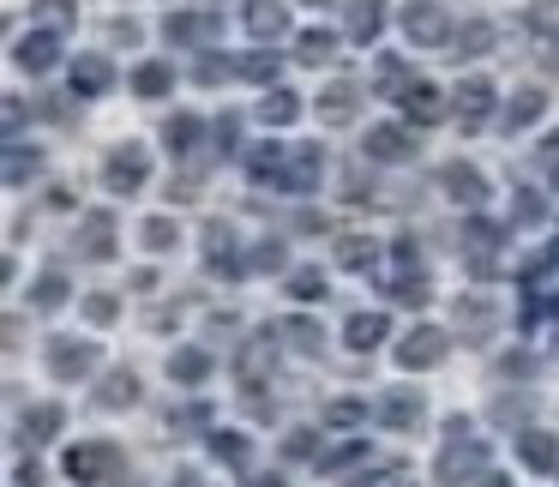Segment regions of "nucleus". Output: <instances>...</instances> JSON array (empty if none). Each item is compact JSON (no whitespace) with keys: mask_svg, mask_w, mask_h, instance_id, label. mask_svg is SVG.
Masks as SVG:
<instances>
[{"mask_svg":"<svg viewBox=\"0 0 559 487\" xmlns=\"http://www.w3.org/2000/svg\"><path fill=\"white\" fill-rule=\"evenodd\" d=\"M469 475H487V439L457 415V421L445 427V446H439V458H433V482L463 487Z\"/></svg>","mask_w":559,"mask_h":487,"instance_id":"obj_1","label":"nucleus"},{"mask_svg":"<svg viewBox=\"0 0 559 487\" xmlns=\"http://www.w3.org/2000/svg\"><path fill=\"white\" fill-rule=\"evenodd\" d=\"M97 367H103L97 337H49V373L61 379V385H79V379H91Z\"/></svg>","mask_w":559,"mask_h":487,"instance_id":"obj_2","label":"nucleus"},{"mask_svg":"<svg viewBox=\"0 0 559 487\" xmlns=\"http://www.w3.org/2000/svg\"><path fill=\"white\" fill-rule=\"evenodd\" d=\"M145 181H151V151L139 145V139L115 145L109 163H103V187H109V193H139Z\"/></svg>","mask_w":559,"mask_h":487,"instance_id":"obj_3","label":"nucleus"},{"mask_svg":"<svg viewBox=\"0 0 559 487\" xmlns=\"http://www.w3.org/2000/svg\"><path fill=\"white\" fill-rule=\"evenodd\" d=\"M403 37H409V49H445V43H457L451 37V19L439 13L433 0H409L403 7Z\"/></svg>","mask_w":559,"mask_h":487,"instance_id":"obj_4","label":"nucleus"},{"mask_svg":"<svg viewBox=\"0 0 559 487\" xmlns=\"http://www.w3.org/2000/svg\"><path fill=\"white\" fill-rule=\"evenodd\" d=\"M115 470H121V451H115L109 439H85V446L67 451V475H73L79 487H91V482H115Z\"/></svg>","mask_w":559,"mask_h":487,"instance_id":"obj_5","label":"nucleus"},{"mask_svg":"<svg viewBox=\"0 0 559 487\" xmlns=\"http://www.w3.org/2000/svg\"><path fill=\"white\" fill-rule=\"evenodd\" d=\"M451 355V337L439 325H415L409 337L397 343V367L403 373H427V367H439Z\"/></svg>","mask_w":559,"mask_h":487,"instance_id":"obj_6","label":"nucleus"},{"mask_svg":"<svg viewBox=\"0 0 559 487\" xmlns=\"http://www.w3.org/2000/svg\"><path fill=\"white\" fill-rule=\"evenodd\" d=\"M217 37H223V25L211 13H169L163 19V43H175V49H211Z\"/></svg>","mask_w":559,"mask_h":487,"instance_id":"obj_7","label":"nucleus"},{"mask_svg":"<svg viewBox=\"0 0 559 487\" xmlns=\"http://www.w3.org/2000/svg\"><path fill=\"white\" fill-rule=\"evenodd\" d=\"M361 157H367V163H409V157H415V139H409V127H397V121H379V127H367V145H361Z\"/></svg>","mask_w":559,"mask_h":487,"instance_id":"obj_8","label":"nucleus"},{"mask_svg":"<svg viewBox=\"0 0 559 487\" xmlns=\"http://www.w3.org/2000/svg\"><path fill=\"white\" fill-rule=\"evenodd\" d=\"M397 103H403V115H409L415 127H433V121H445V91H439L433 79H409V85L397 91Z\"/></svg>","mask_w":559,"mask_h":487,"instance_id":"obj_9","label":"nucleus"},{"mask_svg":"<svg viewBox=\"0 0 559 487\" xmlns=\"http://www.w3.org/2000/svg\"><path fill=\"white\" fill-rule=\"evenodd\" d=\"M379 421L397 427V433H415V427L427 421V397H421V391H409V385L385 391V397H379Z\"/></svg>","mask_w":559,"mask_h":487,"instance_id":"obj_10","label":"nucleus"},{"mask_svg":"<svg viewBox=\"0 0 559 487\" xmlns=\"http://www.w3.org/2000/svg\"><path fill=\"white\" fill-rule=\"evenodd\" d=\"M439 187H445L451 205H469V211L487 199V175L475 169V163H445V169H439Z\"/></svg>","mask_w":559,"mask_h":487,"instance_id":"obj_11","label":"nucleus"},{"mask_svg":"<svg viewBox=\"0 0 559 487\" xmlns=\"http://www.w3.org/2000/svg\"><path fill=\"white\" fill-rule=\"evenodd\" d=\"M325 175V151L319 145H289V169H283V193H313Z\"/></svg>","mask_w":559,"mask_h":487,"instance_id":"obj_12","label":"nucleus"},{"mask_svg":"<svg viewBox=\"0 0 559 487\" xmlns=\"http://www.w3.org/2000/svg\"><path fill=\"white\" fill-rule=\"evenodd\" d=\"M13 61L25 67V73H49V67L61 61V37H55V31H25V37L13 43Z\"/></svg>","mask_w":559,"mask_h":487,"instance_id":"obj_13","label":"nucleus"},{"mask_svg":"<svg viewBox=\"0 0 559 487\" xmlns=\"http://www.w3.org/2000/svg\"><path fill=\"white\" fill-rule=\"evenodd\" d=\"M247 31L259 43H283L289 37V7L283 0H247Z\"/></svg>","mask_w":559,"mask_h":487,"instance_id":"obj_14","label":"nucleus"},{"mask_svg":"<svg viewBox=\"0 0 559 487\" xmlns=\"http://www.w3.org/2000/svg\"><path fill=\"white\" fill-rule=\"evenodd\" d=\"M493 247H499V229H493V223H481V217L463 223V253H469V271H475V277H487V271H493Z\"/></svg>","mask_w":559,"mask_h":487,"instance_id":"obj_15","label":"nucleus"},{"mask_svg":"<svg viewBox=\"0 0 559 487\" xmlns=\"http://www.w3.org/2000/svg\"><path fill=\"white\" fill-rule=\"evenodd\" d=\"M355 115H361V91H355V85H343V79H337V85L319 91V121H325V127H349Z\"/></svg>","mask_w":559,"mask_h":487,"instance_id":"obj_16","label":"nucleus"},{"mask_svg":"<svg viewBox=\"0 0 559 487\" xmlns=\"http://www.w3.org/2000/svg\"><path fill=\"white\" fill-rule=\"evenodd\" d=\"M518 458L530 463V470H559V433H547V427H523L518 433Z\"/></svg>","mask_w":559,"mask_h":487,"instance_id":"obj_17","label":"nucleus"},{"mask_svg":"<svg viewBox=\"0 0 559 487\" xmlns=\"http://www.w3.org/2000/svg\"><path fill=\"white\" fill-rule=\"evenodd\" d=\"M115 85V67L103 55H79L73 61V97H103Z\"/></svg>","mask_w":559,"mask_h":487,"instance_id":"obj_18","label":"nucleus"},{"mask_svg":"<svg viewBox=\"0 0 559 487\" xmlns=\"http://www.w3.org/2000/svg\"><path fill=\"white\" fill-rule=\"evenodd\" d=\"M457 115H463V127H481L487 115H493V85L487 79H463V91H457Z\"/></svg>","mask_w":559,"mask_h":487,"instance_id":"obj_19","label":"nucleus"},{"mask_svg":"<svg viewBox=\"0 0 559 487\" xmlns=\"http://www.w3.org/2000/svg\"><path fill=\"white\" fill-rule=\"evenodd\" d=\"M259 121H265V127H295V121H301V97L283 91V85H271L265 97H259Z\"/></svg>","mask_w":559,"mask_h":487,"instance_id":"obj_20","label":"nucleus"},{"mask_svg":"<svg viewBox=\"0 0 559 487\" xmlns=\"http://www.w3.org/2000/svg\"><path fill=\"white\" fill-rule=\"evenodd\" d=\"M547 115V97L542 91H518V97L506 103V115H499V127H506V133H523V127H535Z\"/></svg>","mask_w":559,"mask_h":487,"instance_id":"obj_21","label":"nucleus"},{"mask_svg":"<svg viewBox=\"0 0 559 487\" xmlns=\"http://www.w3.org/2000/svg\"><path fill=\"white\" fill-rule=\"evenodd\" d=\"M283 169H289V145H265V151H253V163H247L253 187H277V193H283Z\"/></svg>","mask_w":559,"mask_h":487,"instance_id":"obj_22","label":"nucleus"},{"mask_svg":"<svg viewBox=\"0 0 559 487\" xmlns=\"http://www.w3.org/2000/svg\"><path fill=\"white\" fill-rule=\"evenodd\" d=\"M169 379H175V385H205V379H211V355L193 349V343H187V349H175L169 355Z\"/></svg>","mask_w":559,"mask_h":487,"instance_id":"obj_23","label":"nucleus"},{"mask_svg":"<svg viewBox=\"0 0 559 487\" xmlns=\"http://www.w3.org/2000/svg\"><path fill=\"white\" fill-rule=\"evenodd\" d=\"M385 331H391V319L385 313H355L349 319V331H343V343H349V349H379V343H385Z\"/></svg>","mask_w":559,"mask_h":487,"instance_id":"obj_24","label":"nucleus"},{"mask_svg":"<svg viewBox=\"0 0 559 487\" xmlns=\"http://www.w3.org/2000/svg\"><path fill=\"white\" fill-rule=\"evenodd\" d=\"M379 31H385V0H349V37L373 43Z\"/></svg>","mask_w":559,"mask_h":487,"instance_id":"obj_25","label":"nucleus"},{"mask_svg":"<svg viewBox=\"0 0 559 487\" xmlns=\"http://www.w3.org/2000/svg\"><path fill=\"white\" fill-rule=\"evenodd\" d=\"M211 458L229 463V470H247V458H253V439L235 433V427H217V433H211Z\"/></svg>","mask_w":559,"mask_h":487,"instance_id":"obj_26","label":"nucleus"},{"mask_svg":"<svg viewBox=\"0 0 559 487\" xmlns=\"http://www.w3.org/2000/svg\"><path fill=\"white\" fill-rule=\"evenodd\" d=\"M295 55H301L307 67H325L331 55H337V31H325V25L301 31V37H295Z\"/></svg>","mask_w":559,"mask_h":487,"instance_id":"obj_27","label":"nucleus"},{"mask_svg":"<svg viewBox=\"0 0 559 487\" xmlns=\"http://www.w3.org/2000/svg\"><path fill=\"white\" fill-rule=\"evenodd\" d=\"M115 253V217L109 211H91L85 217V259H109Z\"/></svg>","mask_w":559,"mask_h":487,"instance_id":"obj_28","label":"nucleus"},{"mask_svg":"<svg viewBox=\"0 0 559 487\" xmlns=\"http://www.w3.org/2000/svg\"><path fill=\"white\" fill-rule=\"evenodd\" d=\"M139 403V379L133 373H109L97 391V409H133Z\"/></svg>","mask_w":559,"mask_h":487,"instance_id":"obj_29","label":"nucleus"},{"mask_svg":"<svg viewBox=\"0 0 559 487\" xmlns=\"http://www.w3.org/2000/svg\"><path fill=\"white\" fill-rule=\"evenodd\" d=\"M139 241H145V253H169V247L181 241V223L175 217H145L139 223Z\"/></svg>","mask_w":559,"mask_h":487,"instance_id":"obj_30","label":"nucleus"},{"mask_svg":"<svg viewBox=\"0 0 559 487\" xmlns=\"http://www.w3.org/2000/svg\"><path fill=\"white\" fill-rule=\"evenodd\" d=\"M367 458V439H343V446H331V451H319V475H343L349 463H361Z\"/></svg>","mask_w":559,"mask_h":487,"instance_id":"obj_31","label":"nucleus"},{"mask_svg":"<svg viewBox=\"0 0 559 487\" xmlns=\"http://www.w3.org/2000/svg\"><path fill=\"white\" fill-rule=\"evenodd\" d=\"M133 91H139V97H169V91H175V67L145 61V67L133 73Z\"/></svg>","mask_w":559,"mask_h":487,"instance_id":"obj_32","label":"nucleus"},{"mask_svg":"<svg viewBox=\"0 0 559 487\" xmlns=\"http://www.w3.org/2000/svg\"><path fill=\"white\" fill-rule=\"evenodd\" d=\"M199 133H205V121H199V115H175V121L163 127V139H169L175 157H187V151L199 145Z\"/></svg>","mask_w":559,"mask_h":487,"instance_id":"obj_33","label":"nucleus"},{"mask_svg":"<svg viewBox=\"0 0 559 487\" xmlns=\"http://www.w3.org/2000/svg\"><path fill=\"white\" fill-rule=\"evenodd\" d=\"M271 355H277V343H271V337H253V343L241 349V379H247V385H259V379H265Z\"/></svg>","mask_w":559,"mask_h":487,"instance_id":"obj_34","label":"nucleus"},{"mask_svg":"<svg viewBox=\"0 0 559 487\" xmlns=\"http://www.w3.org/2000/svg\"><path fill=\"white\" fill-rule=\"evenodd\" d=\"M37 169H43V157H37V151H25V145L13 139V145H7V187H25Z\"/></svg>","mask_w":559,"mask_h":487,"instance_id":"obj_35","label":"nucleus"},{"mask_svg":"<svg viewBox=\"0 0 559 487\" xmlns=\"http://www.w3.org/2000/svg\"><path fill=\"white\" fill-rule=\"evenodd\" d=\"M283 337H289V343H295V349H301V355H313L319 343H325V331H319V325H313V319H307V313H289V319H283Z\"/></svg>","mask_w":559,"mask_h":487,"instance_id":"obj_36","label":"nucleus"},{"mask_svg":"<svg viewBox=\"0 0 559 487\" xmlns=\"http://www.w3.org/2000/svg\"><path fill=\"white\" fill-rule=\"evenodd\" d=\"M211 271H235V229L229 223H211Z\"/></svg>","mask_w":559,"mask_h":487,"instance_id":"obj_37","label":"nucleus"},{"mask_svg":"<svg viewBox=\"0 0 559 487\" xmlns=\"http://www.w3.org/2000/svg\"><path fill=\"white\" fill-rule=\"evenodd\" d=\"M31 301H37L43 313L67 307V277H61V271H43V277H37V289H31Z\"/></svg>","mask_w":559,"mask_h":487,"instance_id":"obj_38","label":"nucleus"},{"mask_svg":"<svg viewBox=\"0 0 559 487\" xmlns=\"http://www.w3.org/2000/svg\"><path fill=\"white\" fill-rule=\"evenodd\" d=\"M487 49H493V25H487V19H475V25L457 31V49H451V55H487Z\"/></svg>","mask_w":559,"mask_h":487,"instance_id":"obj_39","label":"nucleus"},{"mask_svg":"<svg viewBox=\"0 0 559 487\" xmlns=\"http://www.w3.org/2000/svg\"><path fill=\"white\" fill-rule=\"evenodd\" d=\"M289 295H295V301H319V295H325V277H319V265L289 271Z\"/></svg>","mask_w":559,"mask_h":487,"instance_id":"obj_40","label":"nucleus"},{"mask_svg":"<svg viewBox=\"0 0 559 487\" xmlns=\"http://www.w3.org/2000/svg\"><path fill=\"white\" fill-rule=\"evenodd\" d=\"M391 301H403V307H421V301H427V277H421V271H403V277L391 283Z\"/></svg>","mask_w":559,"mask_h":487,"instance_id":"obj_41","label":"nucleus"},{"mask_svg":"<svg viewBox=\"0 0 559 487\" xmlns=\"http://www.w3.org/2000/svg\"><path fill=\"white\" fill-rule=\"evenodd\" d=\"M193 427H211V403H181L169 415V433H193Z\"/></svg>","mask_w":559,"mask_h":487,"instance_id":"obj_42","label":"nucleus"},{"mask_svg":"<svg viewBox=\"0 0 559 487\" xmlns=\"http://www.w3.org/2000/svg\"><path fill=\"white\" fill-rule=\"evenodd\" d=\"M55 427H61V409H55V403H37V409L25 415V433L31 439H55Z\"/></svg>","mask_w":559,"mask_h":487,"instance_id":"obj_43","label":"nucleus"},{"mask_svg":"<svg viewBox=\"0 0 559 487\" xmlns=\"http://www.w3.org/2000/svg\"><path fill=\"white\" fill-rule=\"evenodd\" d=\"M337 259H343V265H349V271H367V265H373V241H361V235H349V241H343L337 247Z\"/></svg>","mask_w":559,"mask_h":487,"instance_id":"obj_44","label":"nucleus"},{"mask_svg":"<svg viewBox=\"0 0 559 487\" xmlns=\"http://www.w3.org/2000/svg\"><path fill=\"white\" fill-rule=\"evenodd\" d=\"M241 73L259 79V85H271V79H277V55H271V49H253V55L241 61Z\"/></svg>","mask_w":559,"mask_h":487,"instance_id":"obj_45","label":"nucleus"},{"mask_svg":"<svg viewBox=\"0 0 559 487\" xmlns=\"http://www.w3.org/2000/svg\"><path fill=\"white\" fill-rule=\"evenodd\" d=\"M373 85H379V91H403V85H409V73H403L397 55H385V61L373 67Z\"/></svg>","mask_w":559,"mask_h":487,"instance_id":"obj_46","label":"nucleus"},{"mask_svg":"<svg viewBox=\"0 0 559 487\" xmlns=\"http://www.w3.org/2000/svg\"><path fill=\"white\" fill-rule=\"evenodd\" d=\"M511 217H518V223H542L547 217V199L542 193H518V199H511Z\"/></svg>","mask_w":559,"mask_h":487,"instance_id":"obj_47","label":"nucleus"},{"mask_svg":"<svg viewBox=\"0 0 559 487\" xmlns=\"http://www.w3.org/2000/svg\"><path fill=\"white\" fill-rule=\"evenodd\" d=\"M283 265H289L283 241H259V247H253V271H283Z\"/></svg>","mask_w":559,"mask_h":487,"instance_id":"obj_48","label":"nucleus"},{"mask_svg":"<svg viewBox=\"0 0 559 487\" xmlns=\"http://www.w3.org/2000/svg\"><path fill=\"white\" fill-rule=\"evenodd\" d=\"M355 487H415V475L409 470H373V475H361Z\"/></svg>","mask_w":559,"mask_h":487,"instance_id":"obj_49","label":"nucleus"},{"mask_svg":"<svg viewBox=\"0 0 559 487\" xmlns=\"http://www.w3.org/2000/svg\"><path fill=\"white\" fill-rule=\"evenodd\" d=\"M325 421H331V427H355V421H367V409L343 397V403H331V409H325Z\"/></svg>","mask_w":559,"mask_h":487,"instance_id":"obj_50","label":"nucleus"},{"mask_svg":"<svg viewBox=\"0 0 559 487\" xmlns=\"http://www.w3.org/2000/svg\"><path fill=\"white\" fill-rule=\"evenodd\" d=\"M535 169H542V175H559V133H547L542 145H535Z\"/></svg>","mask_w":559,"mask_h":487,"instance_id":"obj_51","label":"nucleus"},{"mask_svg":"<svg viewBox=\"0 0 559 487\" xmlns=\"http://www.w3.org/2000/svg\"><path fill=\"white\" fill-rule=\"evenodd\" d=\"M115 313H121V307H115V295H91V301H85V319H91V325H109Z\"/></svg>","mask_w":559,"mask_h":487,"instance_id":"obj_52","label":"nucleus"},{"mask_svg":"<svg viewBox=\"0 0 559 487\" xmlns=\"http://www.w3.org/2000/svg\"><path fill=\"white\" fill-rule=\"evenodd\" d=\"M457 319H463V325H487L493 307H487V301H457Z\"/></svg>","mask_w":559,"mask_h":487,"instance_id":"obj_53","label":"nucleus"},{"mask_svg":"<svg viewBox=\"0 0 559 487\" xmlns=\"http://www.w3.org/2000/svg\"><path fill=\"white\" fill-rule=\"evenodd\" d=\"M391 259H397V265H403V271H409V265H421V247H415V241H409V235H403V241H397V247H391Z\"/></svg>","mask_w":559,"mask_h":487,"instance_id":"obj_54","label":"nucleus"},{"mask_svg":"<svg viewBox=\"0 0 559 487\" xmlns=\"http://www.w3.org/2000/svg\"><path fill=\"white\" fill-rule=\"evenodd\" d=\"M289 458H319V451H313V433H307V427H301V433H289Z\"/></svg>","mask_w":559,"mask_h":487,"instance_id":"obj_55","label":"nucleus"},{"mask_svg":"<svg viewBox=\"0 0 559 487\" xmlns=\"http://www.w3.org/2000/svg\"><path fill=\"white\" fill-rule=\"evenodd\" d=\"M511 373L530 379V373H535V361H530V355H506V379H511Z\"/></svg>","mask_w":559,"mask_h":487,"instance_id":"obj_56","label":"nucleus"},{"mask_svg":"<svg viewBox=\"0 0 559 487\" xmlns=\"http://www.w3.org/2000/svg\"><path fill=\"white\" fill-rule=\"evenodd\" d=\"M19 121H25V103L7 97V133H19Z\"/></svg>","mask_w":559,"mask_h":487,"instance_id":"obj_57","label":"nucleus"},{"mask_svg":"<svg viewBox=\"0 0 559 487\" xmlns=\"http://www.w3.org/2000/svg\"><path fill=\"white\" fill-rule=\"evenodd\" d=\"M217 139H223V151H235V115H223V121H217Z\"/></svg>","mask_w":559,"mask_h":487,"instance_id":"obj_58","label":"nucleus"},{"mask_svg":"<svg viewBox=\"0 0 559 487\" xmlns=\"http://www.w3.org/2000/svg\"><path fill=\"white\" fill-rule=\"evenodd\" d=\"M247 487H283V475H253Z\"/></svg>","mask_w":559,"mask_h":487,"instance_id":"obj_59","label":"nucleus"},{"mask_svg":"<svg viewBox=\"0 0 559 487\" xmlns=\"http://www.w3.org/2000/svg\"><path fill=\"white\" fill-rule=\"evenodd\" d=\"M481 487H506V475H481Z\"/></svg>","mask_w":559,"mask_h":487,"instance_id":"obj_60","label":"nucleus"},{"mask_svg":"<svg viewBox=\"0 0 559 487\" xmlns=\"http://www.w3.org/2000/svg\"><path fill=\"white\" fill-rule=\"evenodd\" d=\"M554 259H559V241H554Z\"/></svg>","mask_w":559,"mask_h":487,"instance_id":"obj_61","label":"nucleus"},{"mask_svg":"<svg viewBox=\"0 0 559 487\" xmlns=\"http://www.w3.org/2000/svg\"><path fill=\"white\" fill-rule=\"evenodd\" d=\"M313 7H319V0H313Z\"/></svg>","mask_w":559,"mask_h":487,"instance_id":"obj_62","label":"nucleus"}]
</instances>
